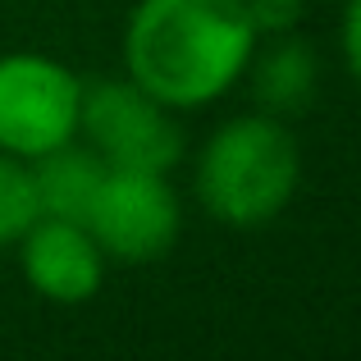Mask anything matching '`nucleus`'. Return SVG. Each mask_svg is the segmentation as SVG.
I'll return each instance as SVG.
<instances>
[{
    "label": "nucleus",
    "mask_w": 361,
    "mask_h": 361,
    "mask_svg": "<svg viewBox=\"0 0 361 361\" xmlns=\"http://www.w3.org/2000/svg\"><path fill=\"white\" fill-rule=\"evenodd\" d=\"M256 42L247 0H137L119 51L142 92L188 115L238 87Z\"/></svg>",
    "instance_id": "1"
},
{
    "label": "nucleus",
    "mask_w": 361,
    "mask_h": 361,
    "mask_svg": "<svg viewBox=\"0 0 361 361\" xmlns=\"http://www.w3.org/2000/svg\"><path fill=\"white\" fill-rule=\"evenodd\" d=\"M302 151L279 115L247 110L224 119L197 156V202L224 229H265L293 206Z\"/></svg>",
    "instance_id": "2"
},
{
    "label": "nucleus",
    "mask_w": 361,
    "mask_h": 361,
    "mask_svg": "<svg viewBox=\"0 0 361 361\" xmlns=\"http://www.w3.org/2000/svg\"><path fill=\"white\" fill-rule=\"evenodd\" d=\"M78 137L101 156L106 169H151L169 174L183 156V128L174 110L160 106L133 78L82 82Z\"/></svg>",
    "instance_id": "3"
},
{
    "label": "nucleus",
    "mask_w": 361,
    "mask_h": 361,
    "mask_svg": "<svg viewBox=\"0 0 361 361\" xmlns=\"http://www.w3.org/2000/svg\"><path fill=\"white\" fill-rule=\"evenodd\" d=\"M82 78L42 51L0 55V151L37 160L78 137Z\"/></svg>",
    "instance_id": "4"
},
{
    "label": "nucleus",
    "mask_w": 361,
    "mask_h": 361,
    "mask_svg": "<svg viewBox=\"0 0 361 361\" xmlns=\"http://www.w3.org/2000/svg\"><path fill=\"white\" fill-rule=\"evenodd\" d=\"M92 229L106 261L119 265H151L174 252L183 233V206L165 174L151 169H106L92 211L82 220Z\"/></svg>",
    "instance_id": "5"
},
{
    "label": "nucleus",
    "mask_w": 361,
    "mask_h": 361,
    "mask_svg": "<svg viewBox=\"0 0 361 361\" xmlns=\"http://www.w3.org/2000/svg\"><path fill=\"white\" fill-rule=\"evenodd\" d=\"M23 279L37 298L55 302V307H82L101 293L106 283V252L97 247L87 224L78 220H55V215H37L32 229L14 243Z\"/></svg>",
    "instance_id": "6"
},
{
    "label": "nucleus",
    "mask_w": 361,
    "mask_h": 361,
    "mask_svg": "<svg viewBox=\"0 0 361 361\" xmlns=\"http://www.w3.org/2000/svg\"><path fill=\"white\" fill-rule=\"evenodd\" d=\"M243 78H252V97L265 115H302L320 87V60L298 32L261 37Z\"/></svg>",
    "instance_id": "7"
},
{
    "label": "nucleus",
    "mask_w": 361,
    "mask_h": 361,
    "mask_svg": "<svg viewBox=\"0 0 361 361\" xmlns=\"http://www.w3.org/2000/svg\"><path fill=\"white\" fill-rule=\"evenodd\" d=\"M32 165V188H37V211L55 215V220H87L92 197H97L106 165L92 147L64 142V147L46 151V156L27 160Z\"/></svg>",
    "instance_id": "8"
},
{
    "label": "nucleus",
    "mask_w": 361,
    "mask_h": 361,
    "mask_svg": "<svg viewBox=\"0 0 361 361\" xmlns=\"http://www.w3.org/2000/svg\"><path fill=\"white\" fill-rule=\"evenodd\" d=\"M37 188H32V165L9 151H0V252L14 247L37 220Z\"/></svg>",
    "instance_id": "9"
},
{
    "label": "nucleus",
    "mask_w": 361,
    "mask_h": 361,
    "mask_svg": "<svg viewBox=\"0 0 361 361\" xmlns=\"http://www.w3.org/2000/svg\"><path fill=\"white\" fill-rule=\"evenodd\" d=\"M302 5L307 0H247V14H252L256 37H279L302 23Z\"/></svg>",
    "instance_id": "10"
},
{
    "label": "nucleus",
    "mask_w": 361,
    "mask_h": 361,
    "mask_svg": "<svg viewBox=\"0 0 361 361\" xmlns=\"http://www.w3.org/2000/svg\"><path fill=\"white\" fill-rule=\"evenodd\" d=\"M338 46H343L348 73L361 82V0H343V27H338Z\"/></svg>",
    "instance_id": "11"
}]
</instances>
